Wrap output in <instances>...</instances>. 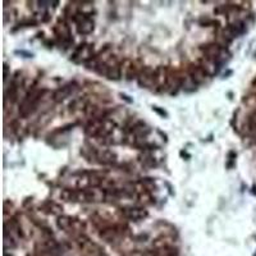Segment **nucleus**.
I'll return each mask as SVG.
<instances>
[{"mask_svg":"<svg viewBox=\"0 0 256 256\" xmlns=\"http://www.w3.org/2000/svg\"><path fill=\"white\" fill-rule=\"evenodd\" d=\"M74 20H76L77 24V31L81 35H88V34L94 31V22L88 16L77 14L74 17Z\"/></svg>","mask_w":256,"mask_h":256,"instance_id":"obj_1","label":"nucleus"},{"mask_svg":"<svg viewBox=\"0 0 256 256\" xmlns=\"http://www.w3.org/2000/svg\"><path fill=\"white\" fill-rule=\"evenodd\" d=\"M38 99H40V92L31 94V95L27 96L26 99H24V104H22V106H20V114L24 116H28V114L34 110L35 105L38 104Z\"/></svg>","mask_w":256,"mask_h":256,"instance_id":"obj_2","label":"nucleus"},{"mask_svg":"<svg viewBox=\"0 0 256 256\" xmlns=\"http://www.w3.org/2000/svg\"><path fill=\"white\" fill-rule=\"evenodd\" d=\"M155 82H156V70H152L150 68H145L138 77V84L144 88H152Z\"/></svg>","mask_w":256,"mask_h":256,"instance_id":"obj_3","label":"nucleus"},{"mask_svg":"<svg viewBox=\"0 0 256 256\" xmlns=\"http://www.w3.org/2000/svg\"><path fill=\"white\" fill-rule=\"evenodd\" d=\"M91 56H92V48H91V45H81L76 50V52L73 54L72 59L76 63H81V62H86L88 59H90Z\"/></svg>","mask_w":256,"mask_h":256,"instance_id":"obj_4","label":"nucleus"},{"mask_svg":"<svg viewBox=\"0 0 256 256\" xmlns=\"http://www.w3.org/2000/svg\"><path fill=\"white\" fill-rule=\"evenodd\" d=\"M81 248L84 250V252L88 256H102V248L98 246V244H92L88 240H84L81 242Z\"/></svg>","mask_w":256,"mask_h":256,"instance_id":"obj_5","label":"nucleus"},{"mask_svg":"<svg viewBox=\"0 0 256 256\" xmlns=\"http://www.w3.org/2000/svg\"><path fill=\"white\" fill-rule=\"evenodd\" d=\"M124 216L131 220H140L148 216V212L145 209H140V208H131V209L124 210Z\"/></svg>","mask_w":256,"mask_h":256,"instance_id":"obj_6","label":"nucleus"},{"mask_svg":"<svg viewBox=\"0 0 256 256\" xmlns=\"http://www.w3.org/2000/svg\"><path fill=\"white\" fill-rule=\"evenodd\" d=\"M142 256H177V250L170 248H156V250L145 251Z\"/></svg>","mask_w":256,"mask_h":256,"instance_id":"obj_7","label":"nucleus"},{"mask_svg":"<svg viewBox=\"0 0 256 256\" xmlns=\"http://www.w3.org/2000/svg\"><path fill=\"white\" fill-rule=\"evenodd\" d=\"M190 73H191V78L195 81V84H202L205 82L206 77L209 76L206 72H205L204 68L200 67H192L190 70Z\"/></svg>","mask_w":256,"mask_h":256,"instance_id":"obj_8","label":"nucleus"},{"mask_svg":"<svg viewBox=\"0 0 256 256\" xmlns=\"http://www.w3.org/2000/svg\"><path fill=\"white\" fill-rule=\"evenodd\" d=\"M72 91H73V86L72 84H68V86H64V88L56 90V92H54V96H52V98H54L56 102H62V100L67 99L68 96L72 94Z\"/></svg>","mask_w":256,"mask_h":256,"instance_id":"obj_9","label":"nucleus"},{"mask_svg":"<svg viewBox=\"0 0 256 256\" xmlns=\"http://www.w3.org/2000/svg\"><path fill=\"white\" fill-rule=\"evenodd\" d=\"M220 48L218 45H209L204 49L205 56H206L208 59H210L212 62H216V59L220 56Z\"/></svg>","mask_w":256,"mask_h":256,"instance_id":"obj_10","label":"nucleus"},{"mask_svg":"<svg viewBox=\"0 0 256 256\" xmlns=\"http://www.w3.org/2000/svg\"><path fill=\"white\" fill-rule=\"evenodd\" d=\"M106 76L110 80H120V67L116 63L108 64V70H106Z\"/></svg>","mask_w":256,"mask_h":256,"instance_id":"obj_11","label":"nucleus"},{"mask_svg":"<svg viewBox=\"0 0 256 256\" xmlns=\"http://www.w3.org/2000/svg\"><path fill=\"white\" fill-rule=\"evenodd\" d=\"M98 158H99L102 163H112V162H114V158L116 156H114L113 152L105 150V152H100V154L98 155Z\"/></svg>","mask_w":256,"mask_h":256,"instance_id":"obj_12","label":"nucleus"},{"mask_svg":"<svg viewBox=\"0 0 256 256\" xmlns=\"http://www.w3.org/2000/svg\"><path fill=\"white\" fill-rule=\"evenodd\" d=\"M70 226H72V220L68 216H60L58 219V227L62 228V230H68Z\"/></svg>","mask_w":256,"mask_h":256,"instance_id":"obj_13","label":"nucleus"},{"mask_svg":"<svg viewBox=\"0 0 256 256\" xmlns=\"http://www.w3.org/2000/svg\"><path fill=\"white\" fill-rule=\"evenodd\" d=\"M250 127L255 130L256 128V112L254 114H251L250 116Z\"/></svg>","mask_w":256,"mask_h":256,"instance_id":"obj_14","label":"nucleus"},{"mask_svg":"<svg viewBox=\"0 0 256 256\" xmlns=\"http://www.w3.org/2000/svg\"><path fill=\"white\" fill-rule=\"evenodd\" d=\"M154 110H156L158 113H160V114H162V116H166V112H163V110H159V109H158V108H154Z\"/></svg>","mask_w":256,"mask_h":256,"instance_id":"obj_15","label":"nucleus"},{"mask_svg":"<svg viewBox=\"0 0 256 256\" xmlns=\"http://www.w3.org/2000/svg\"><path fill=\"white\" fill-rule=\"evenodd\" d=\"M4 256H12V255H8V254H4Z\"/></svg>","mask_w":256,"mask_h":256,"instance_id":"obj_16","label":"nucleus"}]
</instances>
